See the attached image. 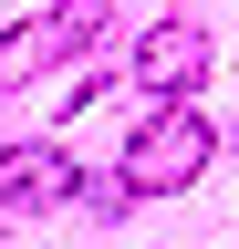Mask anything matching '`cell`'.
<instances>
[{"label": "cell", "mask_w": 239, "mask_h": 249, "mask_svg": "<svg viewBox=\"0 0 239 249\" xmlns=\"http://www.w3.org/2000/svg\"><path fill=\"white\" fill-rule=\"evenodd\" d=\"M198 166H208V124L187 114V93H156V114L125 145V197H177L198 187Z\"/></svg>", "instance_id": "cell-1"}, {"label": "cell", "mask_w": 239, "mask_h": 249, "mask_svg": "<svg viewBox=\"0 0 239 249\" xmlns=\"http://www.w3.org/2000/svg\"><path fill=\"white\" fill-rule=\"evenodd\" d=\"M0 208H83V166L63 145H11L0 156Z\"/></svg>", "instance_id": "cell-2"}, {"label": "cell", "mask_w": 239, "mask_h": 249, "mask_svg": "<svg viewBox=\"0 0 239 249\" xmlns=\"http://www.w3.org/2000/svg\"><path fill=\"white\" fill-rule=\"evenodd\" d=\"M135 83L146 93H198L208 83V42H198V21H156L135 42Z\"/></svg>", "instance_id": "cell-3"}, {"label": "cell", "mask_w": 239, "mask_h": 249, "mask_svg": "<svg viewBox=\"0 0 239 249\" xmlns=\"http://www.w3.org/2000/svg\"><path fill=\"white\" fill-rule=\"evenodd\" d=\"M63 52H83L63 11H42V21H11V31H0V93H21L32 73H52Z\"/></svg>", "instance_id": "cell-4"}]
</instances>
